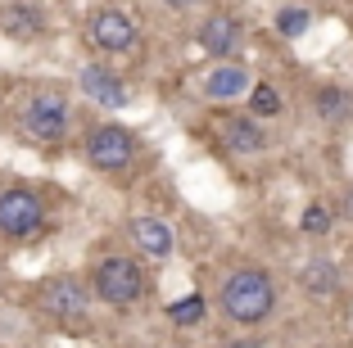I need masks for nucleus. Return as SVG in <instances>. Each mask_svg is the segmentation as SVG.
Masks as SVG:
<instances>
[{
	"mask_svg": "<svg viewBox=\"0 0 353 348\" xmlns=\"http://www.w3.org/2000/svg\"><path fill=\"white\" fill-rule=\"evenodd\" d=\"M299 285L308 298H331L335 289H340V267L331 263V258H308L299 272Z\"/></svg>",
	"mask_w": 353,
	"mask_h": 348,
	"instance_id": "14",
	"label": "nucleus"
},
{
	"mask_svg": "<svg viewBox=\"0 0 353 348\" xmlns=\"http://www.w3.org/2000/svg\"><path fill=\"white\" fill-rule=\"evenodd\" d=\"M91 294L109 307H132L145 298V272L127 254H104L91 267Z\"/></svg>",
	"mask_w": 353,
	"mask_h": 348,
	"instance_id": "3",
	"label": "nucleus"
},
{
	"mask_svg": "<svg viewBox=\"0 0 353 348\" xmlns=\"http://www.w3.org/2000/svg\"><path fill=\"white\" fill-rule=\"evenodd\" d=\"M163 5H168V10H195L199 0H163Z\"/></svg>",
	"mask_w": 353,
	"mask_h": 348,
	"instance_id": "22",
	"label": "nucleus"
},
{
	"mask_svg": "<svg viewBox=\"0 0 353 348\" xmlns=\"http://www.w3.org/2000/svg\"><path fill=\"white\" fill-rule=\"evenodd\" d=\"M68 123H73V109H68V100L59 91H37L28 100V109H23V127H28L32 141H46V145L63 141Z\"/></svg>",
	"mask_w": 353,
	"mask_h": 348,
	"instance_id": "6",
	"label": "nucleus"
},
{
	"mask_svg": "<svg viewBox=\"0 0 353 348\" xmlns=\"http://www.w3.org/2000/svg\"><path fill=\"white\" fill-rule=\"evenodd\" d=\"M204 312H208L204 294H186V298H176V303H168V321H172V326H199Z\"/></svg>",
	"mask_w": 353,
	"mask_h": 348,
	"instance_id": "15",
	"label": "nucleus"
},
{
	"mask_svg": "<svg viewBox=\"0 0 353 348\" xmlns=\"http://www.w3.org/2000/svg\"><path fill=\"white\" fill-rule=\"evenodd\" d=\"M127 236H132V245L141 249L145 258H172V249H176L172 226H168V222H159V217H132Z\"/></svg>",
	"mask_w": 353,
	"mask_h": 348,
	"instance_id": "10",
	"label": "nucleus"
},
{
	"mask_svg": "<svg viewBox=\"0 0 353 348\" xmlns=\"http://www.w3.org/2000/svg\"><path fill=\"white\" fill-rule=\"evenodd\" d=\"M82 154L95 172H127L136 163V136L123 123H95L82 141Z\"/></svg>",
	"mask_w": 353,
	"mask_h": 348,
	"instance_id": "4",
	"label": "nucleus"
},
{
	"mask_svg": "<svg viewBox=\"0 0 353 348\" xmlns=\"http://www.w3.org/2000/svg\"><path fill=\"white\" fill-rule=\"evenodd\" d=\"M340 213H344V217H353V185L340 195Z\"/></svg>",
	"mask_w": 353,
	"mask_h": 348,
	"instance_id": "21",
	"label": "nucleus"
},
{
	"mask_svg": "<svg viewBox=\"0 0 353 348\" xmlns=\"http://www.w3.org/2000/svg\"><path fill=\"white\" fill-rule=\"evenodd\" d=\"M0 32L14 37V41H32V37L46 32V14L37 5H28V0H14V5L0 10Z\"/></svg>",
	"mask_w": 353,
	"mask_h": 348,
	"instance_id": "11",
	"label": "nucleus"
},
{
	"mask_svg": "<svg viewBox=\"0 0 353 348\" xmlns=\"http://www.w3.org/2000/svg\"><path fill=\"white\" fill-rule=\"evenodd\" d=\"M312 28V10H299V5H290V10L276 14V32L285 37V41H299V37H308Z\"/></svg>",
	"mask_w": 353,
	"mask_h": 348,
	"instance_id": "18",
	"label": "nucleus"
},
{
	"mask_svg": "<svg viewBox=\"0 0 353 348\" xmlns=\"http://www.w3.org/2000/svg\"><path fill=\"white\" fill-rule=\"evenodd\" d=\"M218 303H222V317L236 321V326H263L276 312V285L263 267H240V272L227 276Z\"/></svg>",
	"mask_w": 353,
	"mask_h": 348,
	"instance_id": "1",
	"label": "nucleus"
},
{
	"mask_svg": "<svg viewBox=\"0 0 353 348\" xmlns=\"http://www.w3.org/2000/svg\"><path fill=\"white\" fill-rule=\"evenodd\" d=\"M46 222V204L37 190L28 185H10V190H0V236L5 240H28L37 236Z\"/></svg>",
	"mask_w": 353,
	"mask_h": 348,
	"instance_id": "5",
	"label": "nucleus"
},
{
	"mask_svg": "<svg viewBox=\"0 0 353 348\" xmlns=\"http://www.w3.org/2000/svg\"><path fill=\"white\" fill-rule=\"evenodd\" d=\"M204 95H208V100H218V104L240 100V95H250V72L236 68V63H218V68L204 77Z\"/></svg>",
	"mask_w": 353,
	"mask_h": 348,
	"instance_id": "13",
	"label": "nucleus"
},
{
	"mask_svg": "<svg viewBox=\"0 0 353 348\" xmlns=\"http://www.w3.org/2000/svg\"><path fill=\"white\" fill-rule=\"evenodd\" d=\"M331 222H335V213L326 204H308V208H303V217H299V231L317 240V236H326V231H331Z\"/></svg>",
	"mask_w": 353,
	"mask_h": 348,
	"instance_id": "19",
	"label": "nucleus"
},
{
	"mask_svg": "<svg viewBox=\"0 0 353 348\" xmlns=\"http://www.w3.org/2000/svg\"><path fill=\"white\" fill-rule=\"evenodd\" d=\"M176 348H181V344H176Z\"/></svg>",
	"mask_w": 353,
	"mask_h": 348,
	"instance_id": "23",
	"label": "nucleus"
},
{
	"mask_svg": "<svg viewBox=\"0 0 353 348\" xmlns=\"http://www.w3.org/2000/svg\"><path fill=\"white\" fill-rule=\"evenodd\" d=\"M86 37H91L95 50L123 54V50L136 45V23H132V14H123V10H95L91 23H86Z\"/></svg>",
	"mask_w": 353,
	"mask_h": 348,
	"instance_id": "7",
	"label": "nucleus"
},
{
	"mask_svg": "<svg viewBox=\"0 0 353 348\" xmlns=\"http://www.w3.org/2000/svg\"><path fill=\"white\" fill-rule=\"evenodd\" d=\"M77 86H82V95H91L100 109H127V104H132L127 82L109 68V63H86L82 77H77Z\"/></svg>",
	"mask_w": 353,
	"mask_h": 348,
	"instance_id": "8",
	"label": "nucleus"
},
{
	"mask_svg": "<svg viewBox=\"0 0 353 348\" xmlns=\"http://www.w3.org/2000/svg\"><path fill=\"white\" fill-rule=\"evenodd\" d=\"M37 307H41V317L54 321V326L82 330L86 317H91V285L82 276H73V272H54L37 289Z\"/></svg>",
	"mask_w": 353,
	"mask_h": 348,
	"instance_id": "2",
	"label": "nucleus"
},
{
	"mask_svg": "<svg viewBox=\"0 0 353 348\" xmlns=\"http://www.w3.org/2000/svg\"><path fill=\"white\" fill-rule=\"evenodd\" d=\"M312 109L322 113V118H344V113L353 109V100H349V91H344V86H317Z\"/></svg>",
	"mask_w": 353,
	"mask_h": 348,
	"instance_id": "16",
	"label": "nucleus"
},
{
	"mask_svg": "<svg viewBox=\"0 0 353 348\" xmlns=\"http://www.w3.org/2000/svg\"><path fill=\"white\" fill-rule=\"evenodd\" d=\"M227 348H268V344H263V339H254V335H240V339H231Z\"/></svg>",
	"mask_w": 353,
	"mask_h": 348,
	"instance_id": "20",
	"label": "nucleus"
},
{
	"mask_svg": "<svg viewBox=\"0 0 353 348\" xmlns=\"http://www.w3.org/2000/svg\"><path fill=\"white\" fill-rule=\"evenodd\" d=\"M240 45V19L236 14H208L199 23V50L213 59H231Z\"/></svg>",
	"mask_w": 353,
	"mask_h": 348,
	"instance_id": "9",
	"label": "nucleus"
},
{
	"mask_svg": "<svg viewBox=\"0 0 353 348\" xmlns=\"http://www.w3.org/2000/svg\"><path fill=\"white\" fill-rule=\"evenodd\" d=\"M222 141H227L231 154H259L263 145H268V132L259 127L254 113H236V118L222 123Z\"/></svg>",
	"mask_w": 353,
	"mask_h": 348,
	"instance_id": "12",
	"label": "nucleus"
},
{
	"mask_svg": "<svg viewBox=\"0 0 353 348\" xmlns=\"http://www.w3.org/2000/svg\"><path fill=\"white\" fill-rule=\"evenodd\" d=\"M281 109H285V100L276 95L272 82H254L250 86V113H254V118H276Z\"/></svg>",
	"mask_w": 353,
	"mask_h": 348,
	"instance_id": "17",
	"label": "nucleus"
}]
</instances>
